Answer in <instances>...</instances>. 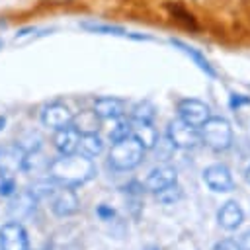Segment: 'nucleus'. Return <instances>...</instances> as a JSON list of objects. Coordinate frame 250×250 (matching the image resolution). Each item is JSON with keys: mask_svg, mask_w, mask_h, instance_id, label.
Masks as SVG:
<instances>
[{"mask_svg": "<svg viewBox=\"0 0 250 250\" xmlns=\"http://www.w3.org/2000/svg\"><path fill=\"white\" fill-rule=\"evenodd\" d=\"M96 164L92 158L74 152V154H61L59 158H53L47 166V174L55 184L76 188L86 182H90L96 176Z\"/></svg>", "mask_w": 250, "mask_h": 250, "instance_id": "f257e3e1", "label": "nucleus"}, {"mask_svg": "<svg viewBox=\"0 0 250 250\" xmlns=\"http://www.w3.org/2000/svg\"><path fill=\"white\" fill-rule=\"evenodd\" d=\"M145 158V148L143 145L133 137H125L117 143L111 145L109 148V156H107V164L111 170L115 172H127L137 168Z\"/></svg>", "mask_w": 250, "mask_h": 250, "instance_id": "f03ea898", "label": "nucleus"}, {"mask_svg": "<svg viewBox=\"0 0 250 250\" xmlns=\"http://www.w3.org/2000/svg\"><path fill=\"white\" fill-rule=\"evenodd\" d=\"M199 137L205 146H209L215 152H225L232 145V127L225 117H209L199 127Z\"/></svg>", "mask_w": 250, "mask_h": 250, "instance_id": "7ed1b4c3", "label": "nucleus"}, {"mask_svg": "<svg viewBox=\"0 0 250 250\" xmlns=\"http://www.w3.org/2000/svg\"><path fill=\"white\" fill-rule=\"evenodd\" d=\"M166 137L170 139V143L176 146V148H184V150H189V148H195L199 143H201V137H199V129L186 123L184 119L176 117L168 123V131H166Z\"/></svg>", "mask_w": 250, "mask_h": 250, "instance_id": "20e7f679", "label": "nucleus"}, {"mask_svg": "<svg viewBox=\"0 0 250 250\" xmlns=\"http://www.w3.org/2000/svg\"><path fill=\"white\" fill-rule=\"evenodd\" d=\"M178 117L184 119L186 123L193 125V127H201L209 117H211V109L205 102L195 100V98H186L178 102Z\"/></svg>", "mask_w": 250, "mask_h": 250, "instance_id": "39448f33", "label": "nucleus"}, {"mask_svg": "<svg viewBox=\"0 0 250 250\" xmlns=\"http://www.w3.org/2000/svg\"><path fill=\"white\" fill-rule=\"evenodd\" d=\"M39 119H41V125L43 127H49V129L57 131V129L68 127L72 123V111H70V107L66 104L53 102V104H47L41 109Z\"/></svg>", "mask_w": 250, "mask_h": 250, "instance_id": "423d86ee", "label": "nucleus"}, {"mask_svg": "<svg viewBox=\"0 0 250 250\" xmlns=\"http://www.w3.org/2000/svg\"><path fill=\"white\" fill-rule=\"evenodd\" d=\"M29 240L21 223L10 221L0 227V250H27Z\"/></svg>", "mask_w": 250, "mask_h": 250, "instance_id": "0eeeda50", "label": "nucleus"}, {"mask_svg": "<svg viewBox=\"0 0 250 250\" xmlns=\"http://www.w3.org/2000/svg\"><path fill=\"white\" fill-rule=\"evenodd\" d=\"M203 180L207 184L209 189L225 193V191H232L234 189V180L230 170L225 164H211L203 170Z\"/></svg>", "mask_w": 250, "mask_h": 250, "instance_id": "6e6552de", "label": "nucleus"}, {"mask_svg": "<svg viewBox=\"0 0 250 250\" xmlns=\"http://www.w3.org/2000/svg\"><path fill=\"white\" fill-rule=\"evenodd\" d=\"M80 209V199L76 195V191L72 188L62 186V189L55 191L53 203H51V211L57 217H72L76 215Z\"/></svg>", "mask_w": 250, "mask_h": 250, "instance_id": "1a4fd4ad", "label": "nucleus"}, {"mask_svg": "<svg viewBox=\"0 0 250 250\" xmlns=\"http://www.w3.org/2000/svg\"><path fill=\"white\" fill-rule=\"evenodd\" d=\"M172 184H178V172H176V168L162 164V166H156L150 170V174L145 180V189L156 193Z\"/></svg>", "mask_w": 250, "mask_h": 250, "instance_id": "9d476101", "label": "nucleus"}, {"mask_svg": "<svg viewBox=\"0 0 250 250\" xmlns=\"http://www.w3.org/2000/svg\"><path fill=\"white\" fill-rule=\"evenodd\" d=\"M23 158H25V150L18 143L4 146V148H0V170L6 176H14L18 170H21Z\"/></svg>", "mask_w": 250, "mask_h": 250, "instance_id": "9b49d317", "label": "nucleus"}, {"mask_svg": "<svg viewBox=\"0 0 250 250\" xmlns=\"http://www.w3.org/2000/svg\"><path fill=\"white\" fill-rule=\"evenodd\" d=\"M78 139H80V133L72 125H68L55 131L53 145L59 150V154H74L78 150Z\"/></svg>", "mask_w": 250, "mask_h": 250, "instance_id": "f8f14e48", "label": "nucleus"}, {"mask_svg": "<svg viewBox=\"0 0 250 250\" xmlns=\"http://www.w3.org/2000/svg\"><path fill=\"white\" fill-rule=\"evenodd\" d=\"M92 109L96 111V115L105 121V119H115L119 115H123L125 111V102L119 100V98H113V96H104V98H98L92 105Z\"/></svg>", "mask_w": 250, "mask_h": 250, "instance_id": "ddd939ff", "label": "nucleus"}, {"mask_svg": "<svg viewBox=\"0 0 250 250\" xmlns=\"http://www.w3.org/2000/svg\"><path fill=\"white\" fill-rule=\"evenodd\" d=\"M217 221H219V225L225 230H236L242 225V221H244V211H242V207L236 201H227L219 209Z\"/></svg>", "mask_w": 250, "mask_h": 250, "instance_id": "4468645a", "label": "nucleus"}, {"mask_svg": "<svg viewBox=\"0 0 250 250\" xmlns=\"http://www.w3.org/2000/svg\"><path fill=\"white\" fill-rule=\"evenodd\" d=\"M80 135L86 133H98L102 127V119L96 115L94 109H82L78 113H72V123H70Z\"/></svg>", "mask_w": 250, "mask_h": 250, "instance_id": "2eb2a0df", "label": "nucleus"}, {"mask_svg": "<svg viewBox=\"0 0 250 250\" xmlns=\"http://www.w3.org/2000/svg\"><path fill=\"white\" fill-rule=\"evenodd\" d=\"M35 203H37V197L27 189V191H21L18 193L12 203H10V213L14 215V219H23L27 217L33 209H35Z\"/></svg>", "mask_w": 250, "mask_h": 250, "instance_id": "dca6fc26", "label": "nucleus"}, {"mask_svg": "<svg viewBox=\"0 0 250 250\" xmlns=\"http://www.w3.org/2000/svg\"><path fill=\"white\" fill-rule=\"evenodd\" d=\"M80 154L88 156V158H96L104 152V139L98 135V133H86V135H80L78 139V150Z\"/></svg>", "mask_w": 250, "mask_h": 250, "instance_id": "f3484780", "label": "nucleus"}, {"mask_svg": "<svg viewBox=\"0 0 250 250\" xmlns=\"http://www.w3.org/2000/svg\"><path fill=\"white\" fill-rule=\"evenodd\" d=\"M133 137L143 145L145 150H150L156 146V141H158V131L154 129L152 123H133Z\"/></svg>", "mask_w": 250, "mask_h": 250, "instance_id": "a211bd4d", "label": "nucleus"}, {"mask_svg": "<svg viewBox=\"0 0 250 250\" xmlns=\"http://www.w3.org/2000/svg\"><path fill=\"white\" fill-rule=\"evenodd\" d=\"M170 43L174 45V47H180V51H184L207 76H211V78H215L217 76V72H215V68L209 64V61L201 55V51H197V49H193V47H189V45H186V43H182V41H178V39H170Z\"/></svg>", "mask_w": 250, "mask_h": 250, "instance_id": "6ab92c4d", "label": "nucleus"}, {"mask_svg": "<svg viewBox=\"0 0 250 250\" xmlns=\"http://www.w3.org/2000/svg\"><path fill=\"white\" fill-rule=\"evenodd\" d=\"M156 117V107L148 100H141L131 107V123H152Z\"/></svg>", "mask_w": 250, "mask_h": 250, "instance_id": "aec40b11", "label": "nucleus"}, {"mask_svg": "<svg viewBox=\"0 0 250 250\" xmlns=\"http://www.w3.org/2000/svg\"><path fill=\"white\" fill-rule=\"evenodd\" d=\"M111 121H113V127H111V131H109L111 143H117V141L129 137V135L133 133V123H131V119L119 115V117H115V119H111Z\"/></svg>", "mask_w": 250, "mask_h": 250, "instance_id": "412c9836", "label": "nucleus"}, {"mask_svg": "<svg viewBox=\"0 0 250 250\" xmlns=\"http://www.w3.org/2000/svg\"><path fill=\"white\" fill-rule=\"evenodd\" d=\"M82 29L92 31V33H105V35H127V31L121 25H113V23H100V21H82L80 23Z\"/></svg>", "mask_w": 250, "mask_h": 250, "instance_id": "4be33fe9", "label": "nucleus"}, {"mask_svg": "<svg viewBox=\"0 0 250 250\" xmlns=\"http://www.w3.org/2000/svg\"><path fill=\"white\" fill-rule=\"evenodd\" d=\"M166 10L170 12V16H174L178 21H182L184 25H188V27H195V18L182 6V4H178V2H168L166 4Z\"/></svg>", "mask_w": 250, "mask_h": 250, "instance_id": "5701e85b", "label": "nucleus"}, {"mask_svg": "<svg viewBox=\"0 0 250 250\" xmlns=\"http://www.w3.org/2000/svg\"><path fill=\"white\" fill-rule=\"evenodd\" d=\"M154 197H156V201H160L164 205H170V203H174V201H178L182 197V186L180 184H172V186L156 191Z\"/></svg>", "mask_w": 250, "mask_h": 250, "instance_id": "b1692460", "label": "nucleus"}, {"mask_svg": "<svg viewBox=\"0 0 250 250\" xmlns=\"http://www.w3.org/2000/svg\"><path fill=\"white\" fill-rule=\"evenodd\" d=\"M16 193V180L14 176H6L0 184V195L2 197H12Z\"/></svg>", "mask_w": 250, "mask_h": 250, "instance_id": "393cba45", "label": "nucleus"}, {"mask_svg": "<svg viewBox=\"0 0 250 250\" xmlns=\"http://www.w3.org/2000/svg\"><path fill=\"white\" fill-rule=\"evenodd\" d=\"M96 215H98L102 221H111V219L115 217V209H113L111 205L102 203V205H98V207H96Z\"/></svg>", "mask_w": 250, "mask_h": 250, "instance_id": "a878e982", "label": "nucleus"}, {"mask_svg": "<svg viewBox=\"0 0 250 250\" xmlns=\"http://www.w3.org/2000/svg\"><path fill=\"white\" fill-rule=\"evenodd\" d=\"M213 250H240V246H238V242L232 240V238H223V240H219V242L213 246Z\"/></svg>", "mask_w": 250, "mask_h": 250, "instance_id": "bb28decb", "label": "nucleus"}, {"mask_svg": "<svg viewBox=\"0 0 250 250\" xmlns=\"http://www.w3.org/2000/svg\"><path fill=\"white\" fill-rule=\"evenodd\" d=\"M230 107L232 109H238L240 105H244V104H250V98L248 96H242V94H230Z\"/></svg>", "mask_w": 250, "mask_h": 250, "instance_id": "cd10ccee", "label": "nucleus"}, {"mask_svg": "<svg viewBox=\"0 0 250 250\" xmlns=\"http://www.w3.org/2000/svg\"><path fill=\"white\" fill-rule=\"evenodd\" d=\"M238 246H240V250H250V230H244L240 236H238Z\"/></svg>", "mask_w": 250, "mask_h": 250, "instance_id": "c85d7f7f", "label": "nucleus"}, {"mask_svg": "<svg viewBox=\"0 0 250 250\" xmlns=\"http://www.w3.org/2000/svg\"><path fill=\"white\" fill-rule=\"evenodd\" d=\"M6 127V115H0V131Z\"/></svg>", "mask_w": 250, "mask_h": 250, "instance_id": "c756f323", "label": "nucleus"}, {"mask_svg": "<svg viewBox=\"0 0 250 250\" xmlns=\"http://www.w3.org/2000/svg\"><path fill=\"white\" fill-rule=\"evenodd\" d=\"M246 182H248V184H250V166H248V168H246Z\"/></svg>", "mask_w": 250, "mask_h": 250, "instance_id": "7c9ffc66", "label": "nucleus"}, {"mask_svg": "<svg viewBox=\"0 0 250 250\" xmlns=\"http://www.w3.org/2000/svg\"><path fill=\"white\" fill-rule=\"evenodd\" d=\"M4 178H6V174H4L2 170H0V184H2V180H4Z\"/></svg>", "mask_w": 250, "mask_h": 250, "instance_id": "2f4dec72", "label": "nucleus"}, {"mask_svg": "<svg viewBox=\"0 0 250 250\" xmlns=\"http://www.w3.org/2000/svg\"><path fill=\"white\" fill-rule=\"evenodd\" d=\"M2 47H4V41H2V37H0V49H2Z\"/></svg>", "mask_w": 250, "mask_h": 250, "instance_id": "473e14b6", "label": "nucleus"}, {"mask_svg": "<svg viewBox=\"0 0 250 250\" xmlns=\"http://www.w3.org/2000/svg\"><path fill=\"white\" fill-rule=\"evenodd\" d=\"M27 250H29V248H27Z\"/></svg>", "mask_w": 250, "mask_h": 250, "instance_id": "72a5a7b5", "label": "nucleus"}]
</instances>
